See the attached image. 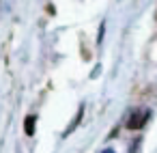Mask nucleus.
<instances>
[{"instance_id":"1","label":"nucleus","mask_w":157,"mask_h":153,"mask_svg":"<svg viewBox=\"0 0 157 153\" xmlns=\"http://www.w3.org/2000/svg\"><path fill=\"white\" fill-rule=\"evenodd\" d=\"M148 119H151V110H146V108L133 110L131 116L127 119V127H129V129H142V127L148 123Z\"/></svg>"},{"instance_id":"2","label":"nucleus","mask_w":157,"mask_h":153,"mask_svg":"<svg viewBox=\"0 0 157 153\" xmlns=\"http://www.w3.org/2000/svg\"><path fill=\"white\" fill-rule=\"evenodd\" d=\"M35 125H37V116H35V114H28L26 121H24V131H26V136H33V134H35Z\"/></svg>"},{"instance_id":"3","label":"nucleus","mask_w":157,"mask_h":153,"mask_svg":"<svg viewBox=\"0 0 157 153\" xmlns=\"http://www.w3.org/2000/svg\"><path fill=\"white\" fill-rule=\"evenodd\" d=\"M138 147H140V138H138V140L131 144V149H129V151H131V153H138Z\"/></svg>"},{"instance_id":"4","label":"nucleus","mask_w":157,"mask_h":153,"mask_svg":"<svg viewBox=\"0 0 157 153\" xmlns=\"http://www.w3.org/2000/svg\"><path fill=\"white\" fill-rule=\"evenodd\" d=\"M101 153H114V151H112V149H105V151H101Z\"/></svg>"}]
</instances>
